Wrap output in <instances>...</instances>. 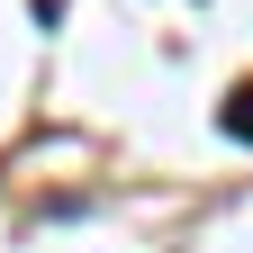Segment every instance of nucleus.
Instances as JSON below:
<instances>
[{"instance_id":"1","label":"nucleus","mask_w":253,"mask_h":253,"mask_svg":"<svg viewBox=\"0 0 253 253\" xmlns=\"http://www.w3.org/2000/svg\"><path fill=\"white\" fill-rule=\"evenodd\" d=\"M217 126H226L235 145H253V82H235V90H226V109H217Z\"/></svg>"}]
</instances>
